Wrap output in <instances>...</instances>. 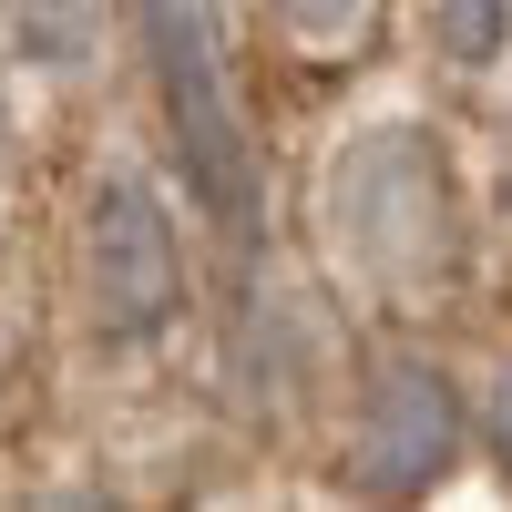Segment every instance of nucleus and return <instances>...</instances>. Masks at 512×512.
Instances as JSON below:
<instances>
[{"mask_svg": "<svg viewBox=\"0 0 512 512\" xmlns=\"http://www.w3.org/2000/svg\"><path fill=\"white\" fill-rule=\"evenodd\" d=\"M328 226L349 246V267L379 287H431L451 267V164L390 123V134H359L328 164Z\"/></svg>", "mask_w": 512, "mask_h": 512, "instance_id": "obj_1", "label": "nucleus"}, {"mask_svg": "<svg viewBox=\"0 0 512 512\" xmlns=\"http://www.w3.org/2000/svg\"><path fill=\"white\" fill-rule=\"evenodd\" d=\"M134 21L154 41V82H164V123L195 195L246 236L256 216V175H246V134H236V93H226V52H216V0H134Z\"/></svg>", "mask_w": 512, "mask_h": 512, "instance_id": "obj_2", "label": "nucleus"}, {"mask_svg": "<svg viewBox=\"0 0 512 512\" xmlns=\"http://www.w3.org/2000/svg\"><path fill=\"white\" fill-rule=\"evenodd\" d=\"M82 297H93V328L113 349H144V338L175 328V308H185L175 216L154 205L144 175H103L93 185V216H82Z\"/></svg>", "mask_w": 512, "mask_h": 512, "instance_id": "obj_3", "label": "nucleus"}, {"mask_svg": "<svg viewBox=\"0 0 512 512\" xmlns=\"http://www.w3.org/2000/svg\"><path fill=\"white\" fill-rule=\"evenodd\" d=\"M461 461V400L431 359H390L359 400V441H349V482L369 502H410L431 492L441 472Z\"/></svg>", "mask_w": 512, "mask_h": 512, "instance_id": "obj_4", "label": "nucleus"}, {"mask_svg": "<svg viewBox=\"0 0 512 512\" xmlns=\"http://www.w3.org/2000/svg\"><path fill=\"white\" fill-rule=\"evenodd\" d=\"M431 41L451 62H492L512 41V0H431Z\"/></svg>", "mask_w": 512, "mask_h": 512, "instance_id": "obj_5", "label": "nucleus"}, {"mask_svg": "<svg viewBox=\"0 0 512 512\" xmlns=\"http://www.w3.org/2000/svg\"><path fill=\"white\" fill-rule=\"evenodd\" d=\"M277 21H287L297 41H338V31L369 21V0H277Z\"/></svg>", "mask_w": 512, "mask_h": 512, "instance_id": "obj_6", "label": "nucleus"}, {"mask_svg": "<svg viewBox=\"0 0 512 512\" xmlns=\"http://www.w3.org/2000/svg\"><path fill=\"white\" fill-rule=\"evenodd\" d=\"M492 461H502V482H512V369H502V390H492Z\"/></svg>", "mask_w": 512, "mask_h": 512, "instance_id": "obj_7", "label": "nucleus"}]
</instances>
